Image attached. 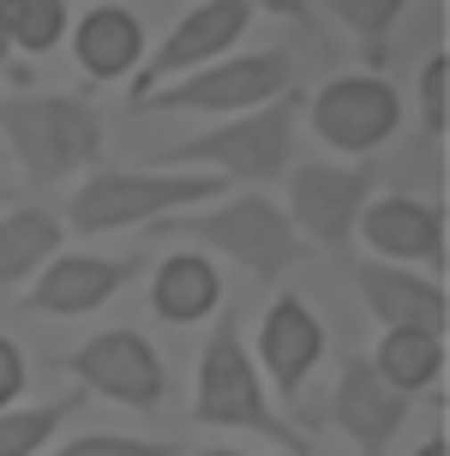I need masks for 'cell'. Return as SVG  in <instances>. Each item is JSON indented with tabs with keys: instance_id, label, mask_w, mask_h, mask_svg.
Returning a JSON list of instances; mask_svg holds the SVG:
<instances>
[{
	"instance_id": "obj_1",
	"label": "cell",
	"mask_w": 450,
	"mask_h": 456,
	"mask_svg": "<svg viewBox=\"0 0 450 456\" xmlns=\"http://www.w3.org/2000/svg\"><path fill=\"white\" fill-rule=\"evenodd\" d=\"M168 240L223 252L252 282H276L307 258L300 234L289 228V216L270 192H223L210 210H180V216H162L144 228V247H168Z\"/></svg>"
},
{
	"instance_id": "obj_2",
	"label": "cell",
	"mask_w": 450,
	"mask_h": 456,
	"mask_svg": "<svg viewBox=\"0 0 450 456\" xmlns=\"http://www.w3.org/2000/svg\"><path fill=\"white\" fill-rule=\"evenodd\" d=\"M192 420L204 427H234V433H258L270 444H282L289 456H307V433H294V420L276 414L265 396V379L247 354V324L241 306H217L210 313V337L199 348V390H192Z\"/></svg>"
},
{
	"instance_id": "obj_3",
	"label": "cell",
	"mask_w": 450,
	"mask_h": 456,
	"mask_svg": "<svg viewBox=\"0 0 450 456\" xmlns=\"http://www.w3.org/2000/svg\"><path fill=\"white\" fill-rule=\"evenodd\" d=\"M228 181L204 175V168H96L85 186L67 199V223L78 234H109V228H151L162 216L217 205Z\"/></svg>"
},
{
	"instance_id": "obj_4",
	"label": "cell",
	"mask_w": 450,
	"mask_h": 456,
	"mask_svg": "<svg viewBox=\"0 0 450 456\" xmlns=\"http://www.w3.org/2000/svg\"><path fill=\"white\" fill-rule=\"evenodd\" d=\"M0 138L12 144L30 186H61L78 168L102 162V114L72 91L0 96Z\"/></svg>"
},
{
	"instance_id": "obj_5",
	"label": "cell",
	"mask_w": 450,
	"mask_h": 456,
	"mask_svg": "<svg viewBox=\"0 0 450 456\" xmlns=\"http://www.w3.org/2000/svg\"><path fill=\"white\" fill-rule=\"evenodd\" d=\"M300 114H307V91L294 85V91H282L276 102H265V109L223 120L217 133L168 144L162 162H168V168H180V162H192V168L210 162L204 175H217V181H228V186L241 181V186H252V192H265V186H276L294 168V120H300Z\"/></svg>"
},
{
	"instance_id": "obj_6",
	"label": "cell",
	"mask_w": 450,
	"mask_h": 456,
	"mask_svg": "<svg viewBox=\"0 0 450 456\" xmlns=\"http://www.w3.org/2000/svg\"><path fill=\"white\" fill-rule=\"evenodd\" d=\"M289 181V228L300 234V247L318 252H342L355 247V223L360 210L372 205V186H379V162H300L282 175Z\"/></svg>"
},
{
	"instance_id": "obj_7",
	"label": "cell",
	"mask_w": 450,
	"mask_h": 456,
	"mask_svg": "<svg viewBox=\"0 0 450 456\" xmlns=\"http://www.w3.org/2000/svg\"><path fill=\"white\" fill-rule=\"evenodd\" d=\"M294 91V61L282 48H258V54H223L210 67L186 72L157 96H144V114H247Z\"/></svg>"
},
{
	"instance_id": "obj_8",
	"label": "cell",
	"mask_w": 450,
	"mask_h": 456,
	"mask_svg": "<svg viewBox=\"0 0 450 456\" xmlns=\"http://www.w3.org/2000/svg\"><path fill=\"white\" fill-rule=\"evenodd\" d=\"M252 19H258V6H247V0H199V6H186V12L175 19V30L162 37V48L127 78L133 109L144 102V96H157L162 85H175V78H186V72L223 61L228 48L247 37Z\"/></svg>"
},
{
	"instance_id": "obj_9",
	"label": "cell",
	"mask_w": 450,
	"mask_h": 456,
	"mask_svg": "<svg viewBox=\"0 0 450 456\" xmlns=\"http://www.w3.org/2000/svg\"><path fill=\"white\" fill-rule=\"evenodd\" d=\"M313 133L342 151V157H372L384 138H397L403 126V96L384 72H342L331 85H318V96H307Z\"/></svg>"
},
{
	"instance_id": "obj_10",
	"label": "cell",
	"mask_w": 450,
	"mask_h": 456,
	"mask_svg": "<svg viewBox=\"0 0 450 456\" xmlns=\"http://www.w3.org/2000/svg\"><path fill=\"white\" fill-rule=\"evenodd\" d=\"M61 366L78 379L85 396H109V403L138 409V414L162 409V396H168V372H162L157 342H144L138 330H127V324H120V330H102V337H90V342H78Z\"/></svg>"
},
{
	"instance_id": "obj_11",
	"label": "cell",
	"mask_w": 450,
	"mask_h": 456,
	"mask_svg": "<svg viewBox=\"0 0 450 456\" xmlns=\"http://www.w3.org/2000/svg\"><path fill=\"white\" fill-rule=\"evenodd\" d=\"M324 414H331V427L360 456H384L390 438L403 433V420H408V396H397V390L384 385L366 354H342V372H337V385H331Z\"/></svg>"
},
{
	"instance_id": "obj_12",
	"label": "cell",
	"mask_w": 450,
	"mask_h": 456,
	"mask_svg": "<svg viewBox=\"0 0 450 456\" xmlns=\"http://www.w3.org/2000/svg\"><path fill=\"white\" fill-rule=\"evenodd\" d=\"M138 276V258H96V252H61L48 258L37 282L24 289V313L37 319H78V313H96L102 300H114L127 282Z\"/></svg>"
},
{
	"instance_id": "obj_13",
	"label": "cell",
	"mask_w": 450,
	"mask_h": 456,
	"mask_svg": "<svg viewBox=\"0 0 450 456\" xmlns=\"http://www.w3.org/2000/svg\"><path fill=\"white\" fill-rule=\"evenodd\" d=\"M355 282L366 313L384 324V330H427V337H445V282L408 271V265H379V258H355Z\"/></svg>"
},
{
	"instance_id": "obj_14",
	"label": "cell",
	"mask_w": 450,
	"mask_h": 456,
	"mask_svg": "<svg viewBox=\"0 0 450 456\" xmlns=\"http://www.w3.org/2000/svg\"><path fill=\"white\" fill-rule=\"evenodd\" d=\"M318 354H324V324L313 319V306L300 295H276L265 306V324H258V361H265L282 403H294L307 390Z\"/></svg>"
},
{
	"instance_id": "obj_15",
	"label": "cell",
	"mask_w": 450,
	"mask_h": 456,
	"mask_svg": "<svg viewBox=\"0 0 450 456\" xmlns=\"http://www.w3.org/2000/svg\"><path fill=\"white\" fill-rule=\"evenodd\" d=\"M360 240L379 252V265H438L445 271V210H432L427 199H408V192H384L360 210Z\"/></svg>"
},
{
	"instance_id": "obj_16",
	"label": "cell",
	"mask_w": 450,
	"mask_h": 456,
	"mask_svg": "<svg viewBox=\"0 0 450 456\" xmlns=\"http://www.w3.org/2000/svg\"><path fill=\"white\" fill-rule=\"evenodd\" d=\"M72 48H78V67L90 78H133L138 54H144V24H138L133 6H85L78 12V30H72Z\"/></svg>"
},
{
	"instance_id": "obj_17",
	"label": "cell",
	"mask_w": 450,
	"mask_h": 456,
	"mask_svg": "<svg viewBox=\"0 0 450 456\" xmlns=\"http://www.w3.org/2000/svg\"><path fill=\"white\" fill-rule=\"evenodd\" d=\"M223 306V276L199 252H168L151 276V313L162 324H199Z\"/></svg>"
},
{
	"instance_id": "obj_18",
	"label": "cell",
	"mask_w": 450,
	"mask_h": 456,
	"mask_svg": "<svg viewBox=\"0 0 450 456\" xmlns=\"http://www.w3.org/2000/svg\"><path fill=\"white\" fill-rule=\"evenodd\" d=\"M61 240H67V228H61L54 210L12 205L0 216V289H19V282H30L43 271L48 258H61Z\"/></svg>"
},
{
	"instance_id": "obj_19",
	"label": "cell",
	"mask_w": 450,
	"mask_h": 456,
	"mask_svg": "<svg viewBox=\"0 0 450 456\" xmlns=\"http://www.w3.org/2000/svg\"><path fill=\"white\" fill-rule=\"evenodd\" d=\"M366 361H372V372H379L397 396H414V390H427L432 379L445 372V337H427V330H384L379 348H372Z\"/></svg>"
},
{
	"instance_id": "obj_20",
	"label": "cell",
	"mask_w": 450,
	"mask_h": 456,
	"mask_svg": "<svg viewBox=\"0 0 450 456\" xmlns=\"http://www.w3.org/2000/svg\"><path fill=\"white\" fill-rule=\"evenodd\" d=\"M85 403H90L85 390H67V396L30 403V409H6V414H0V456H37V451H48L54 427H67Z\"/></svg>"
},
{
	"instance_id": "obj_21",
	"label": "cell",
	"mask_w": 450,
	"mask_h": 456,
	"mask_svg": "<svg viewBox=\"0 0 450 456\" xmlns=\"http://www.w3.org/2000/svg\"><path fill=\"white\" fill-rule=\"evenodd\" d=\"M324 12H331V19L360 43L366 67H384V54H390V30H397V19H403L408 6H403V0H331Z\"/></svg>"
},
{
	"instance_id": "obj_22",
	"label": "cell",
	"mask_w": 450,
	"mask_h": 456,
	"mask_svg": "<svg viewBox=\"0 0 450 456\" xmlns=\"http://www.w3.org/2000/svg\"><path fill=\"white\" fill-rule=\"evenodd\" d=\"M0 6H6V37H12V48H24V54L61 48L67 19H72L61 0H0Z\"/></svg>"
},
{
	"instance_id": "obj_23",
	"label": "cell",
	"mask_w": 450,
	"mask_h": 456,
	"mask_svg": "<svg viewBox=\"0 0 450 456\" xmlns=\"http://www.w3.org/2000/svg\"><path fill=\"white\" fill-rule=\"evenodd\" d=\"M421 126H427V138H445V126H450V61H445V48L421 61Z\"/></svg>"
},
{
	"instance_id": "obj_24",
	"label": "cell",
	"mask_w": 450,
	"mask_h": 456,
	"mask_svg": "<svg viewBox=\"0 0 450 456\" xmlns=\"http://www.w3.org/2000/svg\"><path fill=\"white\" fill-rule=\"evenodd\" d=\"M48 456H180V444H162V438H133V433H85L61 444Z\"/></svg>"
},
{
	"instance_id": "obj_25",
	"label": "cell",
	"mask_w": 450,
	"mask_h": 456,
	"mask_svg": "<svg viewBox=\"0 0 450 456\" xmlns=\"http://www.w3.org/2000/svg\"><path fill=\"white\" fill-rule=\"evenodd\" d=\"M24 385H30V372H24V348L0 330V414L24 396Z\"/></svg>"
},
{
	"instance_id": "obj_26",
	"label": "cell",
	"mask_w": 450,
	"mask_h": 456,
	"mask_svg": "<svg viewBox=\"0 0 450 456\" xmlns=\"http://www.w3.org/2000/svg\"><path fill=\"white\" fill-rule=\"evenodd\" d=\"M414 456H450V444H445V433H432V438H427V444H421V451H414Z\"/></svg>"
},
{
	"instance_id": "obj_27",
	"label": "cell",
	"mask_w": 450,
	"mask_h": 456,
	"mask_svg": "<svg viewBox=\"0 0 450 456\" xmlns=\"http://www.w3.org/2000/svg\"><path fill=\"white\" fill-rule=\"evenodd\" d=\"M6 54H12V37H6V6H0V67H6Z\"/></svg>"
},
{
	"instance_id": "obj_28",
	"label": "cell",
	"mask_w": 450,
	"mask_h": 456,
	"mask_svg": "<svg viewBox=\"0 0 450 456\" xmlns=\"http://www.w3.org/2000/svg\"><path fill=\"white\" fill-rule=\"evenodd\" d=\"M186 456H247V451H186Z\"/></svg>"
},
{
	"instance_id": "obj_29",
	"label": "cell",
	"mask_w": 450,
	"mask_h": 456,
	"mask_svg": "<svg viewBox=\"0 0 450 456\" xmlns=\"http://www.w3.org/2000/svg\"><path fill=\"white\" fill-rule=\"evenodd\" d=\"M282 456H289V451H282Z\"/></svg>"
}]
</instances>
